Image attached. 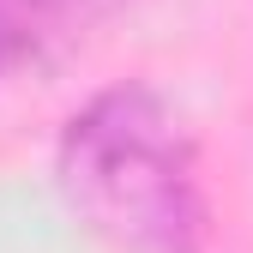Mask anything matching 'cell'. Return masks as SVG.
I'll use <instances>...</instances> for the list:
<instances>
[{
  "label": "cell",
  "instance_id": "cell-1",
  "mask_svg": "<svg viewBox=\"0 0 253 253\" xmlns=\"http://www.w3.org/2000/svg\"><path fill=\"white\" fill-rule=\"evenodd\" d=\"M67 199L126 253H199L205 199L193 151L151 90H109L60 139Z\"/></svg>",
  "mask_w": 253,
  "mask_h": 253
},
{
  "label": "cell",
  "instance_id": "cell-2",
  "mask_svg": "<svg viewBox=\"0 0 253 253\" xmlns=\"http://www.w3.org/2000/svg\"><path fill=\"white\" fill-rule=\"evenodd\" d=\"M115 0H0V79L42 67L54 48L84 37L90 18H103Z\"/></svg>",
  "mask_w": 253,
  "mask_h": 253
}]
</instances>
